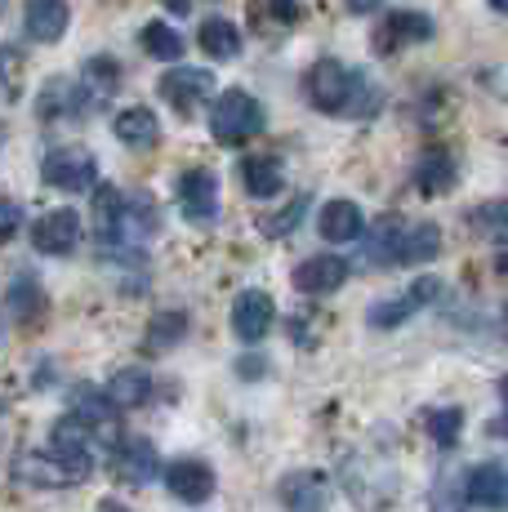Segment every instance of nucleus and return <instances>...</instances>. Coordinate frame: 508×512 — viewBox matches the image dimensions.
<instances>
[{
	"label": "nucleus",
	"mask_w": 508,
	"mask_h": 512,
	"mask_svg": "<svg viewBox=\"0 0 508 512\" xmlns=\"http://www.w3.org/2000/svg\"><path fill=\"white\" fill-rule=\"evenodd\" d=\"M304 98L326 116H370L375 112V90L366 76L344 67L339 58H317L304 72Z\"/></svg>",
	"instance_id": "nucleus-1"
},
{
	"label": "nucleus",
	"mask_w": 508,
	"mask_h": 512,
	"mask_svg": "<svg viewBox=\"0 0 508 512\" xmlns=\"http://www.w3.org/2000/svg\"><path fill=\"white\" fill-rule=\"evenodd\" d=\"M94 472L90 455H76L63 446H45V450H18L14 464H9V481L27 490H63V486H81Z\"/></svg>",
	"instance_id": "nucleus-2"
},
{
	"label": "nucleus",
	"mask_w": 508,
	"mask_h": 512,
	"mask_svg": "<svg viewBox=\"0 0 508 512\" xmlns=\"http://www.w3.org/2000/svg\"><path fill=\"white\" fill-rule=\"evenodd\" d=\"M210 130H214V139L228 143V147H241L246 139H254V134L263 130L259 98L246 94V90H223L210 107Z\"/></svg>",
	"instance_id": "nucleus-3"
},
{
	"label": "nucleus",
	"mask_w": 508,
	"mask_h": 512,
	"mask_svg": "<svg viewBox=\"0 0 508 512\" xmlns=\"http://www.w3.org/2000/svg\"><path fill=\"white\" fill-rule=\"evenodd\" d=\"M41 179L58 187V192H94V187H99V161H94V152L81 143L54 147L41 161Z\"/></svg>",
	"instance_id": "nucleus-4"
},
{
	"label": "nucleus",
	"mask_w": 508,
	"mask_h": 512,
	"mask_svg": "<svg viewBox=\"0 0 508 512\" xmlns=\"http://www.w3.org/2000/svg\"><path fill=\"white\" fill-rule=\"evenodd\" d=\"M179 210L192 228H210L219 219V174L214 170H188L179 179Z\"/></svg>",
	"instance_id": "nucleus-5"
},
{
	"label": "nucleus",
	"mask_w": 508,
	"mask_h": 512,
	"mask_svg": "<svg viewBox=\"0 0 508 512\" xmlns=\"http://www.w3.org/2000/svg\"><path fill=\"white\" fill-rule=\"evenodd\" d=\"M156 90H161V98L174 112H197V107H205V98L214 94V72L210 67H170Z\"/></svg>",
	"instance_id": "nucleus-6"
},
{
	"label": "nucleus",
	"mask_w": 508,
	"mask_h": 512,
	"mask_svg": "<svg viewBox=\"0 0 508 512\" xmlns=\"http://www.w3.org/2000/svg\"><path fill=\"white\" fill-rule=\"evenodd\" d=\"M437 294H442V281H437V277H419L406 294H397V299H379L375 308H370V326H375V330L402 326L406 317H415V312L424 308V303H433Z\"/></svg>",
	"instance_id": "nucleus-7"
},
{
	"label": "nucleus",
	"mask_w": 508,
	"mask_h": 512,
	"mask_svg": "<svg viewBox=\"0 0 508 512\" xmlns=\"http://www.w3.org/2000/svg\"><path fill=\"white\" fill-rule=\"evenodd\" d=\"M32 245L41 254H72L76 245H81V214L76 210H50V214H41V219L32 223Z\"/></svg>",
	"instance_id": "nucleus-8"
},
{
	"label": "nucleus",
	"mask_w": 508,
	"mask_h": 512,
	"mask_svg": "<svg viewBox=\"0 0 508 512\" xmlns=\"http://www.w3.org/2000/svg\"><path fill=\"white\" fill-rule=\"evenodd\" d=\"M161 481L183 504H205V499L214 495V468L205 464V459H174V464L161 472Z\"/></svg>",
	"instance_id": "nucleus-9"
},
{
	"label": "nucleus",
	"mask_w": 508,
	"mask_h": 512,
	"mask_svg": "<svg viewBox=\"0 0 508 512\" xmlns=\"http://www.w3.org/2000/svg\"><path fill=\"white\" fill-rule=\"evenodd\" d=\"M277 499L286 512H326L330 508V481L321 472H290L281 477Z\"/></svg>",
	"instance_id": "nucleus-10"
},
{
	"label": "nucleus",
	"mask_w": 508,
	"mask_h": 512,
	"mask_svg": "<svg viewBox=\"0 0 508 512\" xmlns=\"http://www.w3.org/2000/svg\"><path fill=\"white\" fill-rule=\"evenodd\" d=\"M272 321H277V308H272V299L263 290L237 294V303H232V330H237L241 343H259L272 330Z\"/></svg>",
	"instance_id": "nucleus-11"
},
{
	"label": "nucleus",
	"mask_w": 508,
	"mask_h": 512,
	"mask_svg": "<svg viewBox=\"0 0 508 512\" xmlns=\"http://www.w3.org/2000/svg\"><path fill=\"white\" fill-rule=\"evenodd\" d=\"M317 232L326 236L330 245H353L366 236V214H361V205L357 201H326L321 205V214H317Z\"/></svg>",
	"instance_id": "nucleus-12"
},
{
	"label": "nucleus",
	"mask_w": 508,
	"mask_h": 512,
	"mask_svg": "<svg viewBox=\"0 0 508 512\" xmlns=\"http://www.w3.org/2000/svg\"><path fill=\"white\" fill-rule=\"evenodd\" d=\"M290 281H295L299 294H335L348 281V259H339V254H312V259L299 263Z\"/></svg>",
	"instance_id": "nucleus-13"
},
{
	"label": "nucleus",
	"mask_w": 508,
	"mask_h": 512,
	"mask_svg": "<svg viewBox=\"0 0 508 512\" xmlns=\"http://www.w3.org/2000/svg\"><path fill=\"white\" fill-rule=\"evenodd\" d=\"M67 23H72V9H67V0H27V9H23V32L32 36L36 45L63 41Z\"/></svg>",
	"instance_id": "nucleus-14"
},
{
	"label": "nucleus",
	"mask_w": 508,
	"mask_h": 512,
	"mask_svg": "<svg viewBox=\"0 0 508 512\" xmlns=\"http://www.w3.org/2000/svg\"><path fill=\"white\" fill-rule=\"evenodd\" d=\"M468 504L482 512H508V468L477 464L468 472Z\"/></svg>",
	"instance_id": "nucleus-15"
},
{
	"label": "nucleus",
	"mask_w": 508,
	"mask_h": 512,
	"mask_svg": "<svg viewBox=\"0 0 508 512\" xmlns=\"http://www.w3.org/2000/svg\"><path fill=\"white\" fill-rule=\"evenodd\" d=\"M459 179V165H455V156L446 152V147H428L424 156H419V165H415V187L424 196H446L455 187Z\"/></svg>",
	"instance_id": "nucleus-16"
},
{
	"label": "nucleus",
	"mask_w": 508,
	"mask_h": 512,
	"mask_svg": "<svg viewBox=\"0 0 508 512\" xmlns=\"http://www.w3.org/2000/svg\"><path fill=\"white\" fill-rule=\"evenodd\" d=\"M428 36H433V18L402 9V14H388V23L375 32V45L384 49V54H393V49L415 45V41H428Z\"/></svg>",
	"instance_id": "nucleus-17"
},
{
	"label": "nucleus",
	"mask_w": 508,
	"mask_h": 512,
	"mask_svg": "<svg viewBox=\"0 0 508 512\" xmlns=\"http://www.w3.org/2000/svg\"><path fill=\"white\" fill-rule=\"evenodd\" d=\"M103 392L112 397L116 410H139V406H148L152 401V374L143 366H125V370H116L112 379H107Z\"/></svg>",
	"instance_id": "nucleus-18"
},
{
	"label": "nucleus",
	"mask_w": 508,
	"mask_h": 512,
	"mask_svg": "<svg viewBox=\"0 0 508 512\" xmlns=\"http://www.w3.org/2000/svg\"><path fill=\"white\" fill-rule=\"evenodd\" d=\"M112 130H116V139L125 147H134V152H148V147H156V139H161V121H156L152 107H125Z\"/></svg>",
	"instance_id": "nucleus-19"
},
{
	"label": "nucleus",
	"mask_w": 508,
	"mask_h": 512,
	"mask_svg": "<svg viewBox=\"0 0 508 512\" xmlns=\"http://www.w3.org/2000/svg\"><path fill=\"white\" fill-rule=\"evenodd\" d=\"M112 468H116V477H121L125 486H143V481H152L156 477V450H152V441H143V437L125 441V446L116 450Z\"/></svg>",
	"instance_id": "nucleus-20"
},
{
	"label": "nucleus",
	"mask_w": 508,
	"mask_h": 512,
	"mask_svg": "<svg viewBox=\"0 0 508 512\" xmlns=\"http://www.w3.org/2000/svg\"><path fill=\"white\" fill-rule=\"evenodd\" d=\"M197 41H201V49L214 58V63H228V58L241 54V27L232 23V18H205Z\"/></svg>",
	"instance_id": "nucleus-21"
},
{
	"label": "nucleus",
	"mask_w": 508,
	"mask_h": 512,
	"mask_svg": "<svg viewBox=\"0 0 508 512\" xmlns=\"http://www.w3.org/2000/svg\"><path fill=\"white\" fill-rule=\"evenodd\" d=\"M241 179H246V192L254 201H272V196L286 187V174H281V165L272 161V156H250V161H241Z\"/></svg>",
	"instance_id": "nucleus-22"
},
{
	"label": "nucleus",
	"mask_w": 508,
	"mask_h": 512,
	"mask_svg": "<svg viewBox=\"0 0 508 512\" xmlns=\"http://www.w3.org/2000/svg\"><path fill=\"white\" fill-rule=\"evenodd\" d=\"M442 254V228L437 223H415V228L402 232V250H397V263H433Z\"/></svg>",
	"instance_id": "nucleus-23"
},
{
	"label": "nucleus",
	"mask_w": 508,
	"mask_h": 512,
	"mask_svg": "<svg viewBox=\"0 0 508 512\" xmlns=\"http://www.w3.org/2000/svg\"><path fill=\"white\" fill-rule=\"evenodd\" d=\"M139 45L148 58H156V63H179L183 58V36L174 32L170 23H148L139 32Z\"/></svg>",
	"instance_id": "nucleus-24"
},
{
	"label": "nucleus",
	"mask_w": 508,
	"mask_h": 512,
	"mask_svg": "<svg viewBox=\"0 0 508 512\" xmlns=\"http://www.w3.org/2000/svg\"><path fill=\"white\" fill-rule=\"evenodd\" d=\"M424 428H428V437H433L437 446L451 450L455 441H459V432H464V410H459V406L428 410V415H424Z\"/></svg>",
	"instance_id": "nucleus-25"
},
{
	"label": "nucleus",
	"mask_w": 508,
	"mask_h": 512,
	"mask_svg": "<svg viewBox=\"0 0 508 512\" xmlns=\"http://www.w3.org/2000/svg\"><path fill=\"white\" fill-rule=\"evenodd\" d=\"M402 219H384L370 236V263H397V250H402Z\"/></svg>",
	"instance_id": "nucleus-26"
},
{
	"label": "nucleus",
	"mask_w": 508,
	"mask_h": 512,
	"mask_svg": "<svg viewBox=\"0 0 508 512\" xmlns=\"http://www.w3.org/2000/svg\"><path fill=\"white\" fill-rule=\"evenodd\" d=\"M428 512H468V481H455L451 472H442V481H437Z\"/></svg>",
	"instance_id": "nucleus-27"
},
{
	"label": "nucleus",
	"mask_w": 508,
	"mask_h": 512,
	"mask_svg": "<svg viewBox=\"0 0 508 512\" xmlns=\"http://www.w3.org/2000/svg\"><path fill=\"white\" fill-rule=\"evenodd\" d=\"M473 228L482 236H495V241L508 245V201H495V205H482L473 214Z\"/></svg>",
	"instance_id": "nucleus-28"
},
{
	"label": "nucleus",
	"mask_w": 508,
	"mask_h": 512,
	"mask_svg": "<svg viewBox=\"0 0 508 512\" xmlns=\"http://www.w3.org/2000/svg\"><path fill=\"white\" fill-rule=\"evenodd\" d=\"M183 330H188V317L183 312H161L148 330V348H165V343H179Z\"/></svg>",
	"instance_id": "nucleus-29"
},
{
	"label": "nucleus",
	"mask_w": 508,
	"mask_h": 512,
	"mask_svg": "<svg viewBox=\"0 0 508 512\" xmlns=\"http://www.w3.org/2000/svg\"><path fill=\"white\" fill-rule=\"evenodd\" d=\"M18 72H23V58H18L9 45H0V90L9 98L18 94Z\"/></svg>",
	"instance_id": "nucleus-30"
},
{
	"label": "nucleus",
	"mask_w": 508,
	"mask_h": 512,
	"mask_svg": "<svg viewBox=\"0 0 508 512\" xmlns=\"http://www.w3.org/2000/svg\"><path fill=\"white\" fill-rule=\"evenodd\" d=\"M304 210H308V201L304 196H295V201H290V210L281 214V219H272V223H263V228H268V236H286L290 228H295L299 219H304Z\"/></svg>",
	"instance_id": "nucleus-31"
},
{
	"label": "nucleus",
	"mask_w": 508,
	"mask_h": 512,
	"mask_svg": "<svg viewBox=\"0 0 508 512\" xmlns=\"http://www.w3.org/2000/svg\"><path fill=\"white\" fill-rule=\"evenodd\" d=\"M14 232H23V210L18 205H0V241H9Z\"/></svg>",
	"instance_id": "nucleus-32"
},
{
	"label": "nucleus",
	"mask_w": 508,
	"mask_h": 512,
	"mask_svg": "<svg viewBox=\"0 0 508 512\" xmlns=\"http://www.w3.org/2000/svg\"><path fill=\"white\" fill-rule=\"evenodd\" d=\"M379 5H384V0H348V9H353V14H375Z\"/></svg>",
	"instance_id": "nucleus-33"
},
{
	"label": "nucleus",
	"mask_w": 508,
	"mask_h": 512,
	"mask_svg": "<svg viewBox=\"0 0 508 512\" xmlns=\"http://www.w3.org/2000/svg\"><path fill=\"white\" fill-rule=\"evenodd\" d=\"M500 401H504V415H508V374L500 379Z\"/></svg>",
	"instance_id": "nucleus-34"
},
{
	"label": "nucleus",
	"mask_w": 508,
	"mask_h": 512,
	"mask_svg": "<svg viewBox=\"0 0 508 512\" xmlns=\"http://www.w3.org/2000/svg\"><path fill=\"white\" fill-rule=\"evenodd\" d=\"M486 5H491L495 14H508V0H486Z\"/></svg>",
	"instance_id": "nucleus-35"
}]
</instances>
